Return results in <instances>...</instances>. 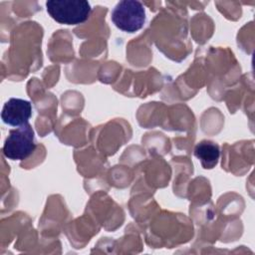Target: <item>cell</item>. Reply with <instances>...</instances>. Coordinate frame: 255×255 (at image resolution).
I'll return each instance as SVG.
<instances>
[{
    "label": "cell",
    "mask_w": 255,
    "mask_h": 255,
    "mask_svg": "<svg viewBox=\"0 0 255 255\" xmlns=\"http://www.w3.org/2000/svg\"><path fill=\"white\" fill-rule=\"evenodd\" d=\"M32 116V105L29 101L11 98L2 109L1 119L4 124L11 127H21L28 124Z\"/></svg>",
    "instance_id": "277c9868"
},
{
    "label": "cell",
    "mask_w": 255,
    "mask_h": 255,
    "mask_svg": "<svg viewBox=\"0 0 255 255\" xmlns=\"http://www.w3.org/2000/svg\"><path fill=\"white\" fill-rule=\"evenodd\" d=\"M34 130L28 123L15 129H10L3 145L4 155L12 160H23L35 150Z\"/></svg>",
    "instance_id": "3957f363"
},
{
    "label": "cell",
    "mask_w": 255,
    "mask_h": 255,
    "mask_svg": "<svg viewBox=\"0 0 255 255\" xmlns=\"http://www.w3.org/2000/svg\"><path fill=\"white\" fill-rule=\"evenodd\" d=\"M194 155L205 169H211L218 163L220 157L219 145L211 140H201L194 147Z\"/></svg>",
    "instance_id": "5b68a950"
},
{
    "label": "cell",
    "mask_w": 255,
    "mask_h": 255,
    "mask_svg": "<svg viewBox=\"0 0 255 255\" xmlns=\"http://www.w3.org/2000/svg\"><path fill=\"white\" fill-rule=\"evenodd\" d=\"M47 12L58 23L79 25L86 22L92 12L86 0H50L46 2Z\"/></svg>",
    "instance_id": "6da1fadb"
},
{
    "label": "cell",
    "mask_w": 255,
    "mask_h": 255,
    "mask_svg": "<svg viewBox=\"0 0 255 255\" xmlns=\"http://www.w3.org/2000/svg\"><path fill=\"white\" fill-rule=\"evenodd\" d=\"M111 18L120 30L134 33L140 30L145 23V9L139 1L123 0L115 6Z\"/></svg>",
    "instance_id": "7a4b0ae2"
}]
</instances>
